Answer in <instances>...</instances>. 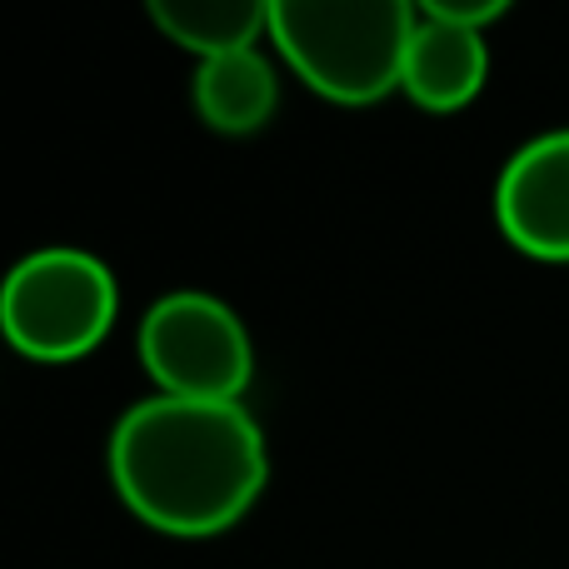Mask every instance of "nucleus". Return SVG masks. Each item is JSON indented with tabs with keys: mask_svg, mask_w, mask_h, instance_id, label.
Returning <instances> with one entry per match:
<instances>
[{
	"mask_svg": "<svg viewBox=\"0 0 569 569\" xmlns=\"http://www.w3.org/2000/svg\"><path fill=\"white\" fill-rule=\"evenodd\" d=\"M110 485L160 535L206 540L250 515L270 475L266 435L246 405L150 395L110 430Z\"/></svg>",
	"mask_w": 569,
	"mask_h": 569,
	"instance_id": "1",
	"label": "nucleus"
},
{
	"mask_svg": "<svg viewBox=\"0 0 569 569\" xmlns=\"http://www.w3.org/2000/svg\"><path fill=\"white\" fill-rule=\"evenodd\" d=\"M420 10L405 0H270L284 66L335 106H375L400 90Z\"/></svg>",
	"mask_w": 569,
	"mask_h": 569,
	"instance_id": "2",
	"label": "nucleus"
},
{
	"mask_svg": "<svg viewBox=\"0 0 569 569\" xmlns=\"http://www.w3.org/2000/svg\"><path fill=\"white\" fill-rule=\"evenodd\" d=\"M120 315V284L106 260L76 246L30 250L0 280V335L26 360H86Z\"/></svg>",
	"mask_w": 569,
	"mask_h": 569,
	"instance_id": "3",
	"label": "nucleus"
},
{
	"mask_svg": "<svg viewBox=\"0 0 569 569\" xmlns=\"http://www.w3.org/2000/svg\"><path fill=\"white\" fill-rule=\"evenodd\" d=\"M136 350L156 380V395H176V400L240 405V395L256 380V345L246 320L206 290L160 295L140 320Z\"/></svg>",
	"mask_w": 569,
	"mask_h": 569,
	"instance_id": "4",
	"label": "nucleus"
},
{
	"mask_svg": "<svg viewBox=\"0 0 569 569\" xmlns=\"http://www.w3.org/2000/svg\"><path fill=\"white\" fill-rule=\"evenodd\" d=\"M495 220L525 256L569 260V130H545L505 160Z\"/></svg>",
	"mask_w": 569,
	"mask_h": 569,
	"instance_id": "5",
	"label": "nucleus"
},
{
	"mask_svg": "<svg viewBox=\"0 0 569 569\" xmlns=\"http://www.w3.org/2000/svg\"><path fill=\"white\" fill-rule=\"evenodd\" d=\"M485 76H490L485 30L450 26V20L420 10L410 50H405V76H400L405 96L425 110H460L485 90Z\"/></svg>",
	"mask_w": 569,
	"mask_h": 569,
	"instance_id": "6",
	"label": "nucleus"
},
{
	"mask_svg": "<svg viewBox=\"0 0 569 569\" xmlns=\"http://www.w3.org/2000/svg\"><path fill=\"white\" fill-rule=\"evenodd\" d=\"M200 120L220 136H256L280 110V76L256 50H230V56L200 60L196 86H190Z\"/></svg>",
	"mask_w": 569,
	"mask_h": 569,
	"instance_id": "7",
	"label": "nucleus"
},
{
	"mask_svg": "<svg viewBox=\"0 0 569 569\" xmlns=\"http://www.w3.org/2000/svg\"><path fill=\"white\" fill-rule=\"evenodd\" d=\"M150 20L160 26V36L200 60L256 50L270 36L266 0H150Z\"/></svg>",
	"mask_w": 569,
	"mask_h": 569,
	"instance_id": "8",
	"label": "nucleus"
},
{
	"mask_svg": "<svg viewBox=\"0 0 569 569\" xmlns=\"http://www.w3.org/2000/svg\"><path fill=\"white\" fill-rule=\"evenodd\" d=\"M425 16H440L450 26H465V30H485L490 20L505 16V0H425Z\"/></svg>",
	"mask_w": 569,
	"mask_h": 569,
	"instance_id": "9",
	"label": "nucleus"
}]
</instances>
